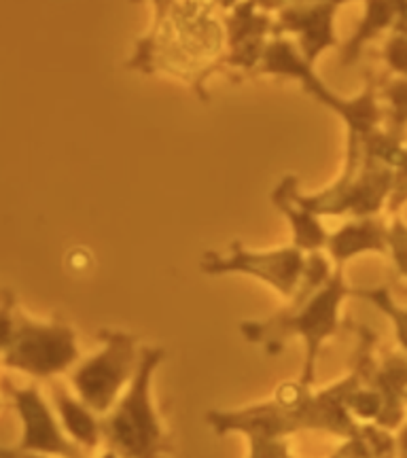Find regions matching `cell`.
<instances>
[{"instance_id": "d6986e66", "label": "cell", "mask_w": 407, "mask_h": 458, "mask_svg": "<svg viewBox=\"0 0 407 458\" xmlns=\"http://www.w3.org/2000/svg\"><path fill=\"white\" fill-rule=\"evenodd\" d=\"M346 408L359 425L376 422L384 410V394L374 386L360 385L348 394Z\"/></svg>"}, {"instance_id": "ac0fdd59", "label": "cell", "mask_w": 407, "mask_h": 458, "mask_svg": "<svg viewBox=\"0 0 407 458\" xmlns=\"http://www.w3.org/2000/svg\"><path fill=\"white\" fill-rule=\"evenodd\" d=\"M380 100L386 102V111L384 117H388V130L399 131L403 134V128L407 125V79L394 77L393 81L384 85L380 91Z\"/></svg>"}, {"instance_id": "5b68a950", "label": "cell", "mask_w": 407, "mask_h": 458, "mask_svg": "<svg viewBox=\"0 0 407 458\" xmlns=\"http://www.w3.org/2000/svg\"><path fill=\"white\" fill-rule=\"evenodd\" d=\"M102 348L91 357L79 360L71 371V385L77 397L98 416L114 408L123 388L130 386L140 360L139 340L117 329L98 331Z\"/></svg>"}, {"instance_id": "3957f363", "label": "cell", "mask_w": 407, "mask_h": 458, "mask_svg": "<svg viewBox=\"0 0 407 458\" xmlns=\"http://www.w3.org/2000/svg\"><path fill=\"white\" fill-rule=\"evenodd\" d=\"M164 359V348H140L139 368L130 386L114 408L102 416V442L119 458H164L172 450L170 437L151 397L153 376Z\"/></svg>"}, {"instance_id": "e0dca14e", "label": "cell", "mask_w": 407, "mask_h": 458, "mask_svg": "<svg viewBox=\"0 0 407 458\" xmlns=\"http://www.w3.org/2000/svg\"><path fill=\"white\" fill-rule=\"evenodd\" d=\"M382 57L386 62L388 71H393L397 77L407 79V3H397V20L388 38L382 47Z\"/></svg>"}, {"instance_id": "d4e9b609", "label": "cell", "mask_w": 407, "mask_h": 458, "mask_svg": "<svg viewBox=\"0 0 407 458\" xmlns=\"http://www.w3.org/2000/svg\"><path fill=\"white\" fill-rule=\"evenodd\" d=\"M397 445H399V458H407V422H403L399 428Z\"/></svg>"}, {"instance_id": "2e32d148", "label": "cell", "mask_w": 407, "mask_h": 458, "mask_svg": "<svg viewBox=\"0 0 407 458\" xmlns=\"http://www.w3.org/2000/svg\"><path fill=\"white\" fill-rule=\"evenodd\" d=\"M348 295L371 303L377 312H382L384 317L391 320L394 337H397L399 346L403 348V352H407V306H401V303L394 301L391 289H388L386 284L357 286V289L348 291Z\"/></svg>"}, {"instance_id": "277c9868", "label": "cell", "mask_w": 407, "mask_h": 458, "mask_svg": "<svg viewBox=\"0 0 407 458\" xmlns=\"http://www.w3.org/2000/svg\"><path fill=\"white\" fill-rule=\"evenodd\" d=\"M257 74H276V77H289L300 81L303 91L312 96L318 105L340 114L346 123L348 140L365 142L376 130L382 128L384 111L374 79L367 77L365 88L359 96L342 98L314 72V66H309L303 60L297 45L293 41H286L284 37H276L269 41Z\"/></svg>"}, {"instance_id": "9a60e30c", "label": "cell", "mask_w": 407, "mask_h": 458, "mask_svg": "<svg viewBox=\"0 0 407 458\" xmlns=\"http://www.w3.org/2000/svg\"><path fill=\"white\" fill-rule=\"evenodd\" d=\"M363 7V20H360L359 28L342 49L340 62L343 66H351L352 62H357L365 45H369L382 32L391 30L394 20H397V3H374L371 0V3H365Z\"/></svg>"}, {"instance_id": "7c38bea8", "label": "cell", "mask_w": 407, "mask_h": 458, "mask_svg": "<svg viewBox=\"0 0 407 458\" xmlns=\"http://www.w3.org/2000/svg\"><path fill=\"white\" fill-rule=\"evenodd\" d=\"M297 189H300V179L295 174H286L283 181L278 182L276 189L269 193V199L276 208L289 219L291 232H293V246L300 249L301 253H323L329 240V232H326L320 216L312 215L309 210L295 199Z\"/></svg>"}, {"instance_id": "484cf974", "label": "cell", "mask_w": 407, "mask_h": 458, "mask_svg": "<svg viewBox=\"0 0 407 458\" xmlns=\"http://www.w3.org/2000/svg\"><path fill=\"white\" fill-rule=\"evenodd\" d=\"M13 458H49V456H41V454H28V452H17L13 448Z\"/></svg>"}, {"instance_id": "cb8c5ba5", "label": "cell", "mask_w": 407, "mask_h": 458, "mask_svg": "<svg viewBox=\"0 0 407 458\" xmlns=\"http://www.w3.org/2000/svg\"><path fill=\"white\" fill-rule=\"evenodd\" d=\"M329 458H371V456H369V450H367V445L363 442V437H360L359 431H357V435L343 439V444Z\"/></svg>"}, {"instance_id": "8992f818", "label": "cell", "mask_w": 407, "mask_h": 458, "mask_svg": "<svg viewBox=\"0 0 407 458\" xmlns=\"http://www.w3.org/2000/svg\"><path fill=\"white\" fill-rule=\"evenodd\" d=\"M77 334L62 320H34L17 308L15 334L0 365L7 369L37 377L54 380L79 363Z\"/></svg>"}, {"instance_id": "52a82bcc", "label": "cell", "mask_w": 407, "mask_h": 458, "mask_svg": "<svg viewBox=\"0 0 407 458\" xmlns=\"http://www.w3.org/2000/svg\"><path fill=\"white\" fill-rule=\"evenodd\" d=\"M391 189L393 168L367 159L360 165L343 164L340 179L323 191L303 196L297 189L295 199L317 216L351 215L352 219H369L388 204Z\"/></svg>"}, {"instance_id": "9c48e42d", "label": "cell", "mask_w": 407, "mask_h": 458, "mask_svg": "<svg viewBox=\"0 0 407 458\" xmlns=\"http://www.w3.org/2000/svg\"><path fill=\"white\" fill-rule=\"evenodd\" d=\"M3 388L13 401V408L21 422L17 452L49 458H83L81 448L64 433L47 399L43 397L41 388L37 385L15 386L11 380H3Z\"/></svg>"}, {"instance_id": "7402d4cb", "label": "cell", "mask_w": 407, "mask_h": 458, "mask_svg": "<svg viewBox=\"0 0 407 458\" xmlns=\"http://www.w3.org/2000/svg\"><path fill=\"white\" fill-rule=\"evenodd\" d=\"M15 323H17L15 295L11 293V289H3V295H0V359H3V354L7 352L11 340H13Z\"/></svg>"}, {"instance_id": "5bb4252c", "label": "cell", "mask_w": 407, "mask_h": 458, "mask_svg": "<svg viewBox=\"0 0 407 458\" xmlns=\"http://www.w3.org/2000/svg\"><path fill=\"white\" fill-rule=\"evenodd\" d=\"M51 399H54L57 420L68 437L79 448H96L102 442L100 418L94 410H89L77 394L68 393L64 385L51 382Z\"/></svg>"}, {"instance_id": "ba28073f", "label": "cell", "mask_w": 407, "mask_h": 458, "mask_svg": "<svg viewBox=\"0 0 407 458\" xmlns=\"http://www.w3.org/2000/svg\"><path fill=\"white\" fill-rule=\"evenodd\" d=\"M303 266H306V253H301L293 244L253 250L246 249L242 242H232L229 253L221 255L208 250L199 261V270L206 276H227V274L253 276L272 286L284 300H291L300 286Z\"/></svg>"}, {"instance_id": "44dd1931", "label": "cell", "mask_w": 407, "mask_h": 458, "mask_svg": "<svg viewBox=\"0 0 407 458\" xmlns=\"http://www.w3.org/2000/svg\"><path fill=\"white\" fill-rule=\"evenodd\" d=\"M388 255L401 278H407V223L401 216L388 223Z\"/></svg>"}, {"instance_id": "4fadbf2b", "label": "cell", "mask_w": 407, "mask_h": 458, "mask_svg": "<svg viewBox=\"0 0 407 458\" xmlns=\"http://www.w3.org/2000/svg\"><path fill=\"white\" fill-rule=\"evenodd\" d=\"M325 249L335 266H346L354 257L365 253L388 255V223L377 216L343 223L340 229L329 233Z\"/></svg>"}, {"instance_id": "f1b7e54d", "label": "cell", "mask_w": 407, "mask_h": 458, "mask_svg": "<svg viewBox=\"0 0 407 458\" xmlns=\"http://www.w3.org/2000/svg\"><path fill=\"white\" fill-rule=\"evenodd\" d=\"M0 295H3V289H0Z\"/></svg>"}, {"instance_id": "4316f807", "label": "cell", "mask_w": 407, "mask_h": 458, "mask_svg": "<svg viewBox=\"0 0 407 458\" xmlns=\"http://www.w3.org/2000/svg\"><path fill=\"white\" fill-rule=\"evenodd\" d=\"M100 458H119V456H117V454H114V452H111V450H106V452H105V454H102Z\"/></svg>"}, {"instance_id": "83f0119b", "label": "cell", "mask_w": 407, "mask_h": 458, "mask_svg": "<svg viewBox=\"0 0 407 458\" xmlns=\"http://www.w3.org/2000/svg\"><path fill=\"white\" fill-rule=\"evenodd\" d=\"M0 410H3V397H0Z\"/></svg>"}, {"instance_id": "ffe728a7", "label": "cell", "mask_w": 407, "mask_h": 458, "mask_svg": "<svg viewBox=\"0 0 407 458\" xmlns=\"http://www.w3.org/2000/svg\"><path fill=\"white\" fill-rule=\"evenodd\" d=\"M359 435L363 437L371 458H399L397 437L393 431H386L374 422H367V425H359Z\"/></svg>"}, {"instance_id": "7a4b0ae2", "label": "cell", "mask_w": 407, "mask_h": 458, "mask_svg": "<svg viewBox=\"0 0 407 458\" xmlns=\"http://www.w3.org/2000/svg\"><path fill=\"white\" fill-rule=\"evenodd\" d=\"M351 286L343 278V266H335L334 274L306 303L297 308H283L266 320H244L240 334L246 342L261 344L267 354L283 352L286 340L300 337L303 342V368L300 382L309 386L317 377V363L323 344L340 334V308Z\"/></svg>"}, {"instance_id": "8fae6325", "label": "cell", "mask_w": 407, "mask_h": 458, "mask_svg": "<svg viewBox=\"0 0 407 458\" xmlns=\"http://www.w3.org/2000/svg\"><path fill=\"white\" fill-rule=\"evenodd\" d=\"M337 3H284L276 4L274 15V38L295 34L300 54L309 66L317 64L318 55L331 47H340L335 34Z\"/></svg>"}, {"instance_id": "603a6c76", "label": "cell", "mask_w": 407, "mask_h": 458, "mask_svg": "<svg viewBox=\"0 0 407 458\" xmlns=\"http://www.w3.org/2000/svg\"><path fill=\"white\" fill-rule=\"evenodd\" d=\"M249 458H291L289 439H249Z\"/></svg>"}, {"instance_id": "6da1fadb", "label": "cell", "mask_w": 407, "mask_h": 458, "mask_svg": "<svg viewBox=\"0 0 407 458\" xmlns=\"http://www.w3.org/2000/svg\"><path fill=\"white\" fill-rule=\"evenodd\" d=\"M153 21L136 41L130 71L168 74L208 100L206 83L225 71V4L153 3Z\"/></svg>"}, {"instance_id": "30bf717a", "label": "cell", "mask_w": 407, "mask_h": 458, "mask_svg": "<svg viewBox=\"0 0 407 458\" xmlns=\"http://www.w3.org/2000/svg\"><path fill=\"white\" fill-rule=\"evenodd\" d=\"M269 9L274 4H225V71L257 72L274 38V15H269Z\"/></svg>"}, {"instance_id": "f546056e", "label": "cell", "mask_w": 407, "mask_h": 458, "mask_svg": "<svg viewBox=\"0 0 407 458\" xmlns=\"http://www.w3.org/2000/svg\"><path fill=\"white\" fill-rule=\"evenodd\" d=\"M291 458H295V456H291Z\"/></svg>"}]
</instances>
